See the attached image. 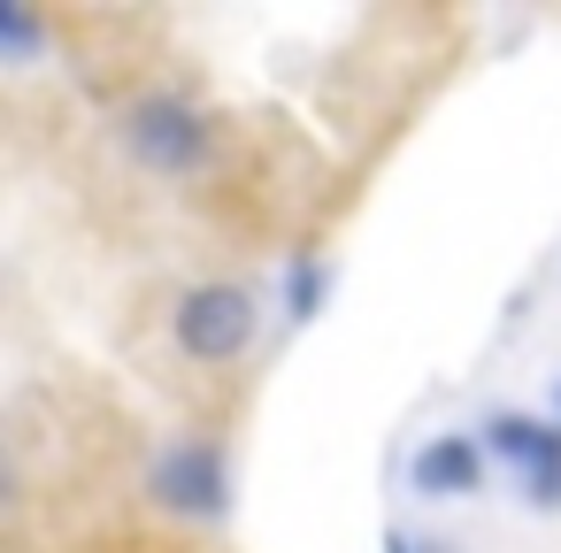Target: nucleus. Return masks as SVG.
Here are the masks:
<instances>
[{"label":"nucleus","mask_w":561,"mask_h":553,"mask_svg":"<svg viewBox=\"0 0 561 553\" xmlns=\"http://www.w3.org/2000/svg\"><path fill=\"white\" fill-rule=\"evenodd\" d=\"M323 292H331V269H323L316 254H300V262L285 269V315H293V323H308V315L323 308Z\"/></svg>","instance_id":"obj_6"},{"label":"nucleus","mask_w":561,"mask_h":553,"mask_svg":"<svg viewBox=\"0 0 561 553\" xmlns=\"http://www.w3.org/2000/svg\"><path fill=\"white\" fill-rule=\"evenodd\" d=\"M408 492L415 499H469L484 492V438H461V430H438L408 453Z\"/></svg>","instance_id":"obj_5"},{"label":"nucleus","mask_w":561,"mask_h":553,"mask_svg":"<svg viewBox=\"0 0 561 553\" xmlns=\"http://www.w3.org/2000/svg\"><path fill=\"white\" fill-rule=\"evenodd\" d=\"M170 331H178V346H185L193 361H239V354L262 338V300H254L247 285H193V292L178 300Z\"/></svg>","instance_id":"obj_2"},{"label":"nucleus","mask_w":561,"mask_h":553,"mask_svg":"<svg viewBox=\"0 0 561 553\" xmlns=\"http://www.w3.org/2000/svg\"><path fill=\"white\" fill-rule=\"evenodd\" d=\"M0 39H9V55H16V62H32V55H39V24H32L24 9H0Z\"/></svg>","instance_id":"obj_7"},{"label":"nucleus","mask_w":561,"mask_h":553,"mask_svg":"<svg viewBox=\"0 0 561 553\" xmlns=\"http://www.w3.org/2000/svg\"><path fill=\"white\" fill-rule=\"evenodd\" d=\"M423 553H454V545H438V538H431V545H423Z\"/></svg>","instance_id":"obj_9"},{"label":"nucleus","mask_w":561,"mask_h":553,"mask_svg":"<svg viewBox=\"0 0 561 553\" xmlns=\"http://www.w3.org/2000/svg\"><path fill=\"white\" fill-rule=\"evenodd\" d=\"M147 492H154V507H170L185 522H224L231 515V461L216 438H178L147 469Z\"/></svg>","instance_id":"obj_3"},{"label":"nucleus","mask_w":561,"mask_h":553,"mask_svg":"<svg viewBox=\"0 0 561 553\" xmlns=\"http://www.w3.org/2000/svg\"><path fill=\"white\" fill-rule=\"evenodd\" d=\"M553 415H561V384H553Z\"/></svg>","instance_id":"obj_10"},{"label":"nucleus","mask_w":561,"mask_h":553,"mask_svg":"<svg viewBox=\"0 0 561 553\" xmlns=\"http://www.w3.org/2000/svg\"><path fill=\"white\" fill-rule=\"evenodd\" d=\"M124 147H131V162H147L154 177H193V170L208 162V124H201L193 101L147 93V101L124 108Z\"/></svg>","instance_id":"obj_1"},{"label":"nucleus","mask_w":561,"mask_h":553,"mask_svg":"<svg viewBox=\"0 0 561 553\" xmlns=\"http://www.w3.org/2000/svg\"><path fill=\"white\" fill-rule=\"evenodd\" d=\"M477 430H484V453L523 476V499H530L538 515H553V507H561V423L523 415V407H492Z\"/></svg>","instance_id":"obj_4"},{"label":"nucleus","mask_w":561,"mask_h":553,"mask_svg":"<svg viewBox=\"0 0 561 553\" xmlns=\"http://www.w3.org/2000/svg\"><path fill=\"white\" fill-rule=\"evenodd\" d=\"M385 553H423V545H415L408 530H385Z\"/></svg>","instance_id":"obj_8"}]
</instances>
